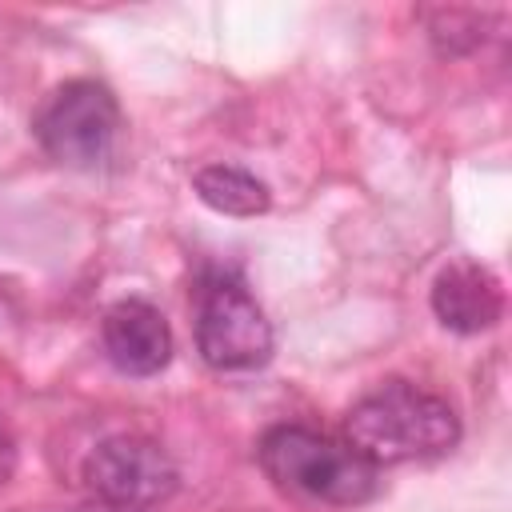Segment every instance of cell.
<instances>
[{
    "instance_id": "cell-10",
    "label": "cell",
    "mask_w": 512,
    "mask_h": 512,
    "mask_svg": "<svg viewBox=\"0 0 512 512\" xmlns=\"http://www.w3.org/2000/svg\"><path fill=\"white\" fill-rule=\"evenodd\" d=\"M64 512H136V508H120V504H104V500H92V504H76V508H64Z\"/></svg>"
},
{
    "instance_id": "cell-1",
    "label": "cell",
    "mask_w": 512,
    "mask_h": 512,
    "mask_svg": "<svg viewBox=\"0 0 512 512\" xmlns=\"http://www.w3.org/2000/svg\"><path fill=\"white\" fill-rule=\"evenodd\" d=\"M344 436L368 464L388 468L452 452L460 444V416L448 400L416 384L388 380L352 404Z\"/></svg>"
},
{
    "instance_id": "cell-3",
    "label": "cell",
    "mask_w": 512,
    "mask_h": 512,
    "mask_svg": "<svg viewBox=\"0 0 512 512\" xmlns=\"http://www.w3.org/2000/svg\"><path fill=\"white\" fill-rule=\"evenodd\" d=\"M196 352L216 372H252L272 356V324L232 268H208L196 284Z\"/></svg>"
},
{
    "instance_id": "cell-2",
    "label": "cell",
    "mask_w": 512,
    "mask_h": 512,
    "mask_svg": "<svg viewBox=\"0 0 512 512\" xmlns=\"http://www.w3.org/2000/svg\"><path fill=\"white\" fill-rule=\"evenodd\" d=\"M256 460L276 488L320 504L356 508L380 492L376 464H368L348 440H332L304 424H272L256 444Z\"/></svg>"
},
{
    "instance_id": "cell-6",
    "label": "cell",
    "mask_w": 512,
    "mask_h": 512,
    "mask_svg": "<svg viewBox=\"0 0 512 512\" xmlns=\"http://www.w3.org/2000/svg\"><path fill=\"white\" fill-rule=\"evenodd\" d=\"M100 340L124 376H156L172 360V328L148 300H116L104 312Z\"/></svg>"
},
{
    "instance_id": "cell-5",
    "label": "cell",
    "mask_w": 512,
    "mask_h": 512,
    "mask_svg": "<svg viewBox=\"0 0 512 512\" xmlns=\"http://www.w3.org/2000/svg\"><path fill=\"white\" fill-rule=\"evenodd\" d=\"M84 480L96 500L148 512L180 488L172 456L148 436H108L84 460Z\"/></svg>"
},
{
    "instance_id": "cell-7",
    "label": "cell",
    "mask_w": 512,
    "mask_h": 512,
    "mask_svg": "<svg viewBox=\"0 0 512 512\" xmlns=\"http://www.w3.org/2000/svg\"><path fill=\"white\" fill-rule=\"evenodd\" d=\"M432 312L436 320L456 332V336H476L496 328V320L504 316V292L500 280L472 260H456L448 264L436 280H432Z\"/></svg>"
},
{
    "instance_id": "cell-8",
    "label": "cell",
    "mask_w": 512,
    "mask_h": 512,
    "mask_svg": "<svg viewBox=\"0 0 512 512\" xmlns=\"http://www.w3.org/2000/svg\"><path fill=\"white\" fill-rule=\"evenodd\" d=\"M192 188L220 216H260L272 204L268 184L256 180L244 168H232V164H208V168H200L192 176Z\"/></svg>"
},
{
    "instance_id": "cell-9",
    "label": "cell",
    "mask_w": 512,
    "mask_h": 512,
    "mask_svg": "<svg viewBox=\"0 0 512 512\" xmlns=\"http://www.w3.org/2000/svg\"><path fill=\"white\" fill-rule=\"evenodd\" d=\"M12 472H16V440H12V432L0 424V484L12 480Z\"/></svg>"
},
{
    "instance_id": "cell-4",
    "label": "cell",
    "mask_w": 512,
    "mask_h": 512,
    "mask_svg": "<svg viewBox=\"0 0 512 512\" xmlns=\"http://www.w3.org/2000/svg\"><path fill=\"white\" fill-rule=\"evenodd\" d=\"M32 132L56 164L100 168L120 136V104L100 80H68L40 104Z\"/></svg>"
}]
</instances>
